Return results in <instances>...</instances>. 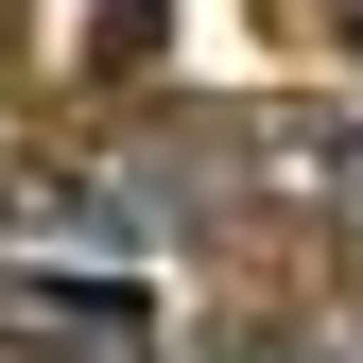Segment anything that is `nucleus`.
<instances>
[{
  "label": "nucleus",
  "instance_id": "1",
  "mask_svg": "<svg viewBox=\"0 0 363 363\" xmlns=\"http://www.w3.org/2000/svg\"><path fill=\"white\" fill-rule=\"evenodd\" d=\"M329 363H363V311H346V346H329Z\"/></svg>",
  "mask_w": 363,
  "mask_h": 363
},
{
  "label": "nucleus",
  "instance_id": "2",
  "mask_svg": "<svg viewBox=\"0 0 363 363\" xmlns=\"http://www.w3.org/2000/svg\"><path fill=\"white\" fill-rule=\"evenodd\" d=\"M0 363H52V346H0Z\"/></svg>",
  "mask_w": 363,
  "mask_h": 363
}]
</instances>
